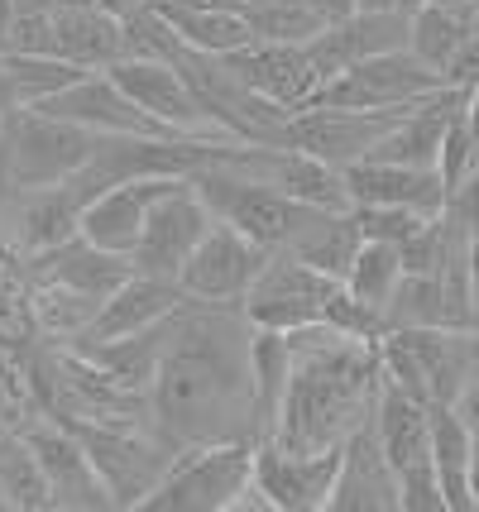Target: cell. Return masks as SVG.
<instances>
[{
    "label": "cell",
    "instance_id": "1",
    "mask_svg": "<svg viewBox=\"0 0 479 512\" xmlns=\"http://www.w3.org/2000/svg\"><path fill=\"white\" fill-rule=\"evenodd\" d=\"M245 307L192 302L173 316L163 359L149 383V426L173 450L250 436L254 441V369Z\"/></svg>",
    "mask_w": 479,
    "mask_h": 512
},
{
    "label": "cell",
    "instance_id": "2",
    "mask_svg": "<svg viewBox=\"0 0 479 512\" xmlns=\"http://www.w3.org/2000/svg\"><path fill=\"white\" fill-rule=\"evenodd\" d=\"M293 335V383L274 441L288 450H341L360 426L374 422L384 388L379 340H360L336 326H302Z\"/></svg>",
    "mask_w": 479,
    "mask_h": 512
},
{
    "label": "cell",
    "instance_id": "3",
    "mask_svg": "<svg viewBox=\"0 0 479 512\" xmlns=\"http://www.w3.org/2000/svg\"><path fill=\"white\" fill-rule=\"evenodd\" d=\"M101 134L72 120L44 115L34 106L0 115V197H29L44 187H63L96 154Z\"/></svg>",
    "mask_w": 479,
    "mask_h": 512
},
{
    "label": "cell",
    "instance_id": "4",
    "mask_svg": "<svg viewBox=\"0 0 479 512\" xmlns=\"http://www.w3.org/2000/svg\"><path fill=\"white\" fill-rule=\"evenodd\" d=\"M254 455L259 441L250 436L178 450L159 489L144 498V512H235L240 493L254 484Z\"/></svg>",
    "mask_w": 479,
    "mask_h": 512
},
{
    "label": "cell",
    "instance_id": "5",
    "mask_svg": "<svg viewBox=\"0 0 479 512\" xmlns=\"http://www.w3.org/2000/svg\"><path fill=\"white\" fill-rule=\"evenodd\" d=\"M216 149H221V144H216ZM192 178L202 187V197L211 201L216 221L245 230V235L259 240L264 249H293L297 235L317 221L321 211H331V206H307V201L288 197V192H278L269 182L240 178V173L221 168L216 158H206V168H197Z\"/></svg>",
    "mask_w": 479,
    "mask_h": 512
},
{
    "label": "cell",
    "instance_id": "6",
    "mask_svg": "<svg viewBox=\"0 0 479 512\" xmlns=\"http://www.w3.org/2000/svg\"><path fill=\"white\" fill-rule=\"evenodd\" d=\"M336 292H341V278H331V273L312 268L307 259H297L293 249H274L240 307L250 316V326L302 331V326H321L326 321Z\"/></svg>",
    "mask_w": 479,
    "mask_h": 512
},
{
    "label": "cell",
    "instance_id": "7",
    "mask_svg": "<svg viewBox=\"0 0 479 512\" xmlns=\"http://www.w3.org/2000/svg\"><path fill=\"white\" fill-rule=\"evenodd\" d=\"M106 72H111L115 82L130 91L154 120H163L173 134H183V139H206V144L230 139L178 58H120V63H111Z\"/></svg>",
    "mask_w": 479,
    "mask_h": 512
},
{
    "label": "cell",
    "instance_id": "8",
    "mask_svg": "<svg viewBox=\"0 0 479 512\" xmlns=\"http://www.w3.org/2000/svg\"><path fill=\"white\" fill-rule=\"evenodd\" d=\"M446 72H436L432 63H422L412 48H398V53H384V58H369V63H355L350 72L331 77L321 87L317 106H355V111H403V106H417L436 91H446Z\"/></svg>",
    "mask_w": 479,
    "mask_h": 512
},
{
    "label": "cell",
    "instance_id": "9",
    "mask_svg": "<svg viewBox=\"0 0 479 512\" xmlns=\"http://www.w3.org/2000/svg\"><path fill=\"white\" fill-rule=\"evenodd\" d=\"M274 249H264L259 240H250L245 230L216 221L206 230V240L192 249V259L178 273V288L192 297V302H206V307H240L250 297L254 278L264 273Z\"/></svg>",
    "mask_w": 479,
    "mask_h": 512
},
{
    "label": "cell",
    "instance_id": "10",
    "mask_svg": "<svg viewBox=\"0 0 479 512\" xmlns=\"http://www.w3.org/2000/svg\"><path fill=\"white\" fill-rule=\"evenodd\" d=\"M211 225H216V211H211V201L202 197L197 178H178L154 201V211H149L144 240H139V249H135V268L178 283L183 264L192 259V249L206 240Z\"/></svg>",
    "mask_w": 479,
    "mask_h": 512
},
{
    "label": "cell",
    "instance_id": "11",
    "mask_svg": "<svg viewBox=\"0 0 479 512\" xmlns=\"http://www.w3.org/2000/svg\"><path fill=\"white\" fill-rule=\"evenodd\" d=\"M24 436H29V446H34L39 465H44L48 489H53V508L58 512L115 508V493L106 484V474L96 469L87 441L63 417H39L34 426H24Z\"/></svg>",
    "mask_w": 479,
    "mask_h": 512
},
{
    "label": "cell",
    "instance_id": "12",
    "mask_svg": "<svg viewBox=\"0 0 479 512\" xmlns=\"http://www.w3.org/2000/svg\"><path fill=\"white\" fill-rule=\"evenodd\" d=\"M34 111L44 115H58V120H72L82 130H96V134H149V139H183L173 134L163 120L139 106L130 91L115 82L106 67H92L82 77H72L63 91H53L48 101H39Z\"/></svg>",
    "mask_w": 479,
    "mask_h": 512
},
{
    "label": "cell",
    "instance_id": "13",
    "mask_svg": "<svg viewBox=\"0 0 479 512\" xmlns=\"http://www.w3.org/2000/svg\"><path fill=\"white\" fill-rule=\"evenodd\" d=\"M235 82H245L250 91H259L264 101H274L283 111H307L317 106L326 77L317 72L307 44H269V39H254V44L235 48L226 58H216Z\"/></svg>",
    "mask_w": 479,
    "mask_h": 512
},
{
    "label": "cell",
    "instance_id": "14",
    "mask_svg": "<svg viewBox=\"0 0 479 512\" xmlns=\"http://www.w3.org/2000/svg\"><path fill=\"white\" fill-rule=\"evenodd\" d=\"M403 111H355V106H307V111L293 115V125H288V144L293 149H307V154L326 158L331 168H350V163H360L379 149V139H384L403 115Z\"/></svg>",
    "mask_w": 479,
    "mask_h": 512
},
{
    "label": "cell",
    "instance_id": "15",
    "mask_svg": "<svg viewBox=\"0 0 479 512\" xmlns=\"http://www.w3.org/2000/svg\"><path fill=\"white\" fill-rule=\"evenodd\" d=\"M341 450H288L278 441H259L254 484L278 512H326L341 474Z\"/></svg>",
    "mask_w": 479,
    "mask_h": 512
},
{
    "label": "cell",
    "instance_id": "16",
    "mask_svg": "<svg viewBox=\"0 0 479 512\" xmlns=\"http://www.w3.org/2000/svg\"><path fill=\"white\" fill-rule=\"evenodd\" d=\"M187 307H192V297L173 278H154V273H139L135 268L106 297V307L92 321V331L82 340H72V345H111V340H130V335H149L159 326H168L173 316H183Z\"/></svg>",
    "mask_w": 479,
    "mask_h": 512
},
{
    "label": "cell",
    "instance_id": "17",
    "mask_svg": "<svg viewBox=\"0 0 479 512\" xmlns=\"http://www.w3.org/2000/svg\"><path fill=\"white\" fill-rule=\"evenodd\" d=\"M331 512H403V479L379 446L374 422L345 441L341 474L331 489Z\"/></svg>",
    "mask_w": 479,
    "mask_h": 512
},
{
    "label": "cell",
    "instance_id": "18",
    "mask_svg": "<svg viewBox=\"0 0 479 512\" xmlns=\"http://www.w3.org/2000/svg\"><path fill=\"white\" fill-rule=\"evenodd\" d=\"M178 178H130V182H115L106 187L101 197H92L82 206V235L92 240V245L111 249V254H125V259H135L139 240H144V225H149V211H154V201L168 192Z\"/></svg>",
    "mask_w": 479,
    "mask_h": 512
},
{
    "label": "cell",
    "instance_id": "19",
    "mask_svg": "<svg viewBox=\"0 0 479 512\" xmlns=\"http://www.w3.org/2000/svg\"><path fill=\"white\" fill-rule=\"evenodd\" d=\"M412 44V15H384V10H355L350 20L331 24L321 39L307 44L317 72L331 82L350 72L355 63H369V58H384V53H398V48Z\"/></svg>",
    "mask_w": 479,
    "mask_h": 512
},
{
    "label": "cell",
    "instance_id": "20",
    "mask_svg": "<svg viewBox=\"0 0 479 512\" xmlns=\"http://www.w3.org/2000/svg\"><path fill=\"white\" fill-rule=\"evenodd\" d=\"M341 173L355 206H412V211L441 216L446 201H451L446 182H441V168H417V163H393V158H360Z\"/></svg>",
    "mask_w": 479,
    "mask_h": 512
},
{
    "label": "cell",
    "instance_id": "21",
    "mask_svg": "<svg viewBox=\"0 0 479 512\" xmlns=\"http://www.w3.org/2000/svg\"><path fill=\"white\" fill-rule=\"evenodd\" d=\"M374 436L384 455L393 460L398 474H408L417 465H436L432 460V402L403 393L398 383L379 388V402H374Z\"/></svg>",
    "mask_w": 479,
    "mask_h": 512
},
{
    "label": "cell",
    "instance_id": "22",
    "mask_svg": "<svg viewBox=\"0 0 479 512\" xmlns=\"http://www.w3.org/2000/svg\"><path fill=\"white\" fill-rule=\"evenodd\" d=\"M77 235H82V197L68 182L15 197V249L24 254V264L48 254V249L68 245Z\"/></svg>",
    "mask_w": 479,
    "mask_h": 512
},
{
    "label": "cell",
    "instance_id": "23",
    "mask_svg": "<svg viewBox=\"0 0 479 512\" xmlns=\"http://www.w3.org/2000/svg\"><path fill=\"white\" fill-rule=\"evenodd\" d=\"M293 335L254 326L250 335V369H254V441H274L283 402H288V383H293Z\"/></svg>",
    "mask_w": 479,
    "mask_h": 512
},
{
    "label": "cell",
    "instance_id": "24",
    "mask_svg": "<svg viewBox=\"0 0 479 512\" xmlns=\"http://www.w3.org/2000/svg\"><path fill=\"white\" fill-rule=\"evenodd\" d=\"M154 10L173 24V34L183 39L187 53L226 58V53L259 39L245 10H197V5H154Z\"/></svg>",
    "mask_w": 479,
    "mask_h": 512
},
{
    "label": "cell",
    "instance_id": "25",
    "mask_svg": "<svg viewBox=\"0 0 479 512\" xmlns=\"http://www.w3.org/2000/svg\"><path fill=\"white\" fill-rule=\"evenodd\" d=\"M106 297L96 292H82L63 283V278H44V273H29V312H34V326L44 335H58V340H82L92 331V321L101 316Z\"/></svg>",
    "mask_w": 479,
    "mask_h": 512
},
{
    "label": "cell",
    "instance_id": "26",
    "mask_svg": "<svg viewBox=\"0 0 479 512\" xmlns=\"http://www.w3.org/2000/svg\"><path fill=\"white\" fill-rule=\"evenodd\" d=\"M475 5L465 0V5H422L417 15H412V53L422 58V63H432L436 72H446V67L460 58V48L475 39Z\"/></svg>",
    "mask_w": 479,
    "mask_h": 512
},
{
    "label": "cell",
    "instance_id": "27",
    "mask_svg": "<svg viewBox=\"0 0 479 512\" xmlns=\"http://www.w3.org/2000/svg\"><path fill=\"white\" fill-rule=\"evenodd\" d=\"M0 493L10 512H58L48 474L24 431H0Z\"/></svg>",
    "mask_w": 479,
    "mask_h": 512
},
{
    "label": "cell",
    "instance_id": "28",
    "mask_svg": "<svg viewBox=\"0 0 479 512\" xmlns=\"http://www.w3.org/2000/svg\"><path fill=\"white\" fill-rule=\"evenodd\" d=\"M360 249H365V235H360V225H355L350 211H321L317 221L297 235L293 254L345 283V273H350V264H355Z\"/></svg>",
    "mask_w": 479,
    "mask_h": 512
},
{
    "label": "cell",
    "instance_id": "29",
    "mask_svg": "<svg viewBox=\"0 0 479 512\" xmlns=\"http://www.w3.org/2000/svg\"><path fill=\"white\" fill-rule=\"evenodd\" d=\"M408 278V264H403V245H388V240H365V249L355 254V264L345 273V288L355 292L360 302H369L374 312L393 307V297Z\"/></svg>",
    "mask_w": 479,
    "mask_h": 512
},
{
    "label": "cell",
    "instance_id": "30",
    "mask_svg": "<svg viewBox=\"0 0 479 512\" xmlns=\"http://www.w3.org/2000/svg\"><path fill=\"white\" fill-rule=\"evenodd\" d=\"M250 24L269 44H312L321 39L331 20L317 10V0H250Z\"/></svg>",
    "mask_w": 479,
    "mask_h": 512
},
{
    "label": "cell",
    "instance_id": "31",
    "mask_svg": "<svg viewBox=\"0 0 479 512\" xmlns=\"http://www.w3.org/2000/svg\"><path fill=\"white\" fill-rule=\"evenodd\" d=\"M350 216H355L365 240H388V245H408L422 225L436 221V216L412 211V206H350Z\"/></svg>",
    "mask_w": 479,
    "mask_h": 512
},
{
    "label": "cell",
    "instance_id": "32",
    "mask_svg": "<svg viewBox=\"0 0 479 512\" xmlns=\"http://www.w3.org/2000/svg\"><path fill=\"white\" fill-rule=\"evenodd\" d=\"M436 168H441V182H446V192L465 187V182L479 173V134L470 130L465 111L451 120V130H446V139H441V158H436Z\"/></svg>",
    "mask_w": 479,
    "mask_h": 512
},
{
    "label": "cell",
    "instance_id": "33",
    "mask_svg": "<svg viewBox=\"0 0 479 512\" xmlns=\"http://www.w3.org/2000/svg\"><path fill=\"white\" fill-rule=\"evenodd\" d=\"M398 479H403V512H451L436 465H417L408 474H398Z\"/></svg>",
    "mask_w": 479,
    "mask_h": 512
},
{
    "label": "cell",
    "instance_id": "34",
    "mask_svg": "<svg viewBox=\"0 0 479 512\" xmlns=\"http://www.w3.org/2000/svg\"><path fill=\"white\" fill-rule=\"evenodd\" d=\"M451 407L460 412V422L470 426V436H475V446H479V369L470 374V383L460 388V398L451 402Z\"/></svg>",
    "mask_w": 479,
    "mask_h": 512
},
{
    "label": "cell",
    "instance_id": "35",
    "mask_svg": "<svg viewBox=\"0 0 479 512\" xmlns=\"http://www.w3.org/2000/svg\"><path fill=\"white\" fill-rule=\"evenodd\" d=\"M427 0H360V10H384V15H417Z\"/></svg>",
    "mask_w": 479,
    "mask_h": 512
},
{
    "label": "cell",
    "instance_id": "36",
    "mask_svg": "<svg viewBox=\"0 0 479 512\" xmlns=\"http://www.w3.org/2000/svg\"><path fill=\"white\" fill-rule=\"evenodd\" d=\"M465 120H470V130L479 134V87L470 91V101H465Z\"/></svg>",
    "mask_w": 479,
    "mask_h": 512
},
{
    "label": "cell",
    "instance_id": "37",
    "mask_svg": "<svg viewBox=\"0 0 479 512\" xmlns=\"http://www.w3.org/2000/svg\"><path fill=\"white\" fill-rule=\"evenodd\" d=\"M427 5H465V0H427Z\"/></svg>",
    "mask_w": 479,
    "mask_h": 512
},
{
    "label": "cell",
    "instance_id": "38",
    "mask_svg": "<svg viewBox=\"0 0 479 512\" xmlns=\"http://www.w3.org/2000/svg\"><path fill=\"white\" fill-rule=\"evenodd\" d=\"M470 5H475V24H479V0H470Z\"/></svg>",
    "mask_w": 479,
    "mask_h": 512
},
{
    "label": "cell",
    "instance_id": "39",
    "mask_svg": "<svg viewBox=\"0 0 479 512\" xmlns=\"http://www.w3.org/2000/svg\"><path fill=\"white\" fill-rule=\"evenodd\" d=\"M0 508H10V503H5V493H0Z\"/></svg>",
    "mask_w": 479,
    "mask_h": 512
}]
</instances>
